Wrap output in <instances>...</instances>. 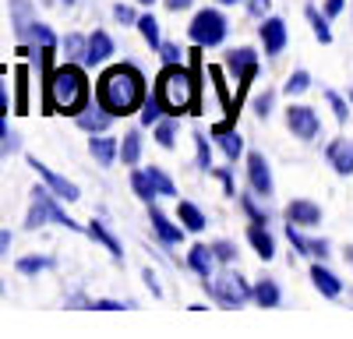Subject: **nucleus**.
I'll list each match as a JSON object with an SVG mask.
<instances>
[{
  "instance_id": "51",
  "label": "nucleus",
  "mask_w": 353,
  "mask_h": 339,
  "mask_svg": "<svg viewBox=\"0 0 353 339\" xmlns=\"http://www.w3.org/2000/svg\"><path fill=\"white\" fill-rule=\"evenodd\" d=\"M163 4H166V8H170V11L176 14V11H188V8L194 4V0H163Z\"/></svg>"
},
{
  "instance_id": "45",
  "label": "nucleus",
  "mask_w": 353,
  "mask_h": 339,
  "mask_svg": "<svg viewBox=\"0 0 353 339\" xmlns=\"http://www.w3.org/2000/svg\"><path fill=\"white\" fill-rule=\"evenodd\" d=\"M113 18L121 21V25H138V14H134V8H128V4H117V8H113Z\"/></svg>"
},
{
  "instance_id": "11",
  "label": "nucleus",
  "mask_w": 353,
  "mask_h": 339,
  "mask_svg": "<svg viewBox=\"0 0 353 339\" xmlns=\"http://www.w3.org/2000/svg\"><path fill=\"white\" fill-rule=\"evenodd\" d=\"M325 159H329V166L336 170L339 177H350V174H353V141H350V138H336V141H329Z\"/></svg>"
},
{
  "instance_id": "48",
  "label": "nucleus",
  "mask_w": 353,
  "mask_h": 339,
  "mask_svg": "<svg viewBox=\"0 0 353 339\" xmlns=\"http://www.w3.org/2000/svg\"><path fill=\"white\" fill-rule=\"evenodd\" d=\"M88 307H96V311H121V307H134V304H121V300H92Z\"/></svg>"
},
{
  "instance_id": "28",
  "label": "nucleus",
  "mask_w": 353,
  "mask_h": 339,
  "mask_svg": "<svg viewBox=\"0 0 353 339\" xmlns=\"http://www.w3.org/2000/svg\"><path fill=\"white\" fill-rule=\"evenodd\" d=\"M131 191L141 198L145 205H152L156 198H159V191L152 187V181H149V174H145V170H134V174H131Z\"/></svg>"
},
{
  "instance_id": "6",
  "label": "nucleus",
  "mask_w": 353,
  "mask_h": 339,
  "mask_svg": "<svg viewBox=\"0 0 353 339\" xmlns=\"http://www.w3.org/2000/svg\"><path fill=\"white\" fill-rule=\"evenodd\" d=\"M286 127L293 138H301V141H318L321 138V121H318V110L304 106V103H293L286 110Z\"/></svg>"
},
{
  "instance_id": "41",
  "label": "nucleus",
  "mask_w": 353,
  "mask_h": 339,
  "mask_svg": "<svg viewBox=\"0 0 353 339\" xmlns=\"http://www.w3.org/2000/svg\"><path fill=\"white\" fill-rule=\"evenodd\" d=\"M159 56H163V64H181L184 61V50L176 46V43H159Z\"/></svg>"
},
{
  "instance_id": "58",
  "label": "nucleus",
  "mask_w": 353,
  "mask_h": 339,
  "mask_svg": "<svg viewBox=\"0 0 353 339\" xmlns=\"http://www.w3.org/2000/svg\"><path fill=\"white\" fill-rule=\"evenodd\" d=\"M346 258H350V262H353V247H346Z\"/></svg>"
},
{
  "instance_id": "3",
  "label": "nucleus",
  "mask_w": 353,
  "mask_h": 339,
  "mask_svg": "<svg viewBox=\"0 0 353 339\" xmlns=\"http://www.w3.org/2000/svg\"><path fill=\"white\" fill-rule=\"evenodd\" d=\"M156 96L170 117L191 113V110H198V78L191 71H184L181 64H166L156 78Z\"/></svg>"
},
{
  "instance_id": "37",
  "label": "nucleus",
  "mask_w": 353,
  "mask_h": 339,
  "mask_svg": "<svg viewBox=\"0 0 353 339\" xmlns=\"http://www.w3.org/2000/svg\"><path fill=\"white\" fill-rule=\"evenodd\" d=\"M307 89H311V74H307V71H293V74L286 78V85H283L286 96H301V92H307Z\"/></svg>"
},
{
  "instance_id": "53",
  "label": "nucleus",
  "mask_w": 353,
  "mask_h": 339,
  "mask_svg": "<svg viewBox=\"0 0 353 339\" xmlns=\"http://www.w3.org/2000/svg\"><path fill=\"white\" fill-rule=\"evenodd\" d=\"M141 279H145V282H149V290H152L156 297H163V290H159V282H156V276H152L149 269H145V272H141Z\"/></svg>"
},
{
  "instance_id": "9",
  "label": "nucleus",
  "mask_w": 353,
  "mask_h": 339,
  "mask_svg": "<svg viewBox=\"0 0 353 339\" xmlns=\"http://www.w3.org/2000/svg\"><path fill=\"white\" fill-rule=\"evenodd\" d=\"M258 36H261V50H265V56H279V53L286 50V21L265 14L261 25H258Z\"/></svg>"
},
{
  "instance_id": "36",
  "label": "nucleus",
  "mask_w": 353,
  "mask_h": 339,
  "mask_svg": "<svg viewBox=\"0 0 353 339\" xmlns=\"http://www.w3.org/2000/svg\"><path fill=\"white\" fill-rule=\"evenodd\" d=\"M156 141H159L163 149H173L176 145V117H170V113H166V121L156 124Z\"/></svg>"
},
{
  "instance_id": "31",
  "label": "nucleus",
  "mask_w": 353,
  "mask_h": 339,
  "mask_svg": "<svg viewBox=\"0 0 353 339\" xmlns=\"http://www.w3.org/2000/svg\"><path fill=\"white\" fill-rule=\"evenodd\" d=\"M46 205H50V219L53 223H61V226H68V230H81V223H74L68 212H64V205L61 202H57V194L46 187Z\"/></svg>"
},
{
  "instance_id": "42",
  "label": "nucleus",
  "mask_w": 353,
  "mask_h": 339,
  "mask_svg": "<svg viewBox=\"0 0 353 339\" xmlns=\"http://www.w3.org/2000/svg\"><path fill=\"white\" fill-rule=\"evenodd\" d=\"M212 254H216V262H233V258H237V247H233L230 240H216Z\"/></svg>"
},
{
  "instance_id": "13",
  "label": "nucleus",
  "mask_w": 353,
  "mask_h": 339,
  "mask_svg": "<svg viewBox=\"0 0 353 339\" xmlns=\"http://www.w3.org/2000/svg\"><path fill=\"white\" fill-rule=\"evenodd\" d=\"M11 25H14L18 43H25L28 32H32V25H36V4L32 0H11Z\"/></svg>"
},
{
  "instance_id": "39",
  "label": "nucleus",
  "mask_w": 353,
  "mask_h": 339,
  "mask_svg": "<svg viewBox=\"0 0 353 339\" xmlns=\"http://www.w3.org/2000/svg\"><path fill=\"white\" fill-rule=\"evenodd\" d=\"M241 209L251 216V223H269V216H265V212L258 209V202H254V191H251V194H241Z\"/></svg>"
},
{
  "instance_id": "4",
  "label": "nucleus",
  "mask_w": 353,
  "mask_h": 339,
  "mask_svg": "<svg viewBox=\"0 0 353 339\" xmlns=\"http://www.w3.org/2000/svg\"><path fill=\"white\" fill-rule=\"evenodd\" d=\"M226 32H230V25H226L223 11H216V8L198 11L188 25V36H191L194 46H219L226 39Z\"/></svg>"
},
{
  "instance_id": "29",
  "label": "nucleus",
  "mask_w": 353,
  "mask_h": 339,
  "mask_svg": "<svg viewBox=\"0 0 353 339\" xmlns=\"http://www.w3.org/2000/svg\"><path fill=\"white\" fill-rule=\"evenodd\" d=\"M163 113H166V110H163V103H159V96L152 92L149 99H145V103H141V110H138V117H141V124H145V127H156V124L163 121Z\"/></svg>"
},
{
  "instance_id": "27",
  "label": "nucleus",
  "mask_w": 353,
  "mask_h": 339,
  "mask_svg": "<svg viewBox=\"0 0 353 339\" xmlns=\"http://www.w3.org/2000/svg\"><path fill=\"white\" fill-rule=\"evenodd\" d=\"M141 159V131H128L121 138V163L124 166H138Z\"/></svg>"
},
{
  "instance_id": "32",
  "label": "nucleus",
  "mask_w": 353,
  "mask_h": 339,
  "mask_svg": "<svg viewBox=\"0 0 353 339\" xmlns=\"http://www.w3.org/2000/svg\"><path fill=\"white\" fill-rule=\"evenodd\" d=\"M85 46H88V36H78V32L64 36V43H61L64 61H85Z\"/></svg>"
},
{
  "instance_id": "23",
  "label": "nucleus",
  "mask_w": 353,
  "mask_h": 339,
  "mask_svg": "<svg viewBox=\"0 0 353 339\" xmlns=\"http://www.w3.org/2000/svg\"><path fill=\"white\" fill-rule=\"evenodd\" d=\"M50 219V205H46V187H32V205L25 216V230H39Z\"/></svg>"
},
{
  "instance_id": "54",
  "label": "nucleus",
  "mask_w": 353,
  "mask_h": 339,
  "mask_svg": "<svg viewBox=\"0 0 353 339\" xmlns=\"http://www.w3.org/2000/svg\"><path fill=\"white\" fill-rule=\"evenodd\" d=\"M8 247H11V230H0V258L8 254Z\"/></svg>"
},
{
  "instance_id": "40",
  "label": "nucleus",
  "mask_w": 353,
  "mask_h": 339,
  "mask_svg": "<svg viewBox=\"0 0 353 339\" xmlns=\"http://www.w3.org/2000/svg\"><path fill=\"white\" fill-rule=\"evenodd\" d=\"M325 99H329V106H332V113H336V121L346 124V117H350V103H346L339 92H325Z\"/></svg>"
},
{
  "instance_id": "26",
  "label": "nucleus",
  "mask_w": 353,
  "mask_h": 339,
  "mask_svg": "<svg viewBox=\"0 0 353 339\" xmlns=\"http://www.w3.org/2000/svg\"><path fill=\"white\" fill-rule=\"evenodd\" d=\"M304 14H307V21H311V28H314L318 43H321V46H329V43H332V28H329V21H332V18H329L325 11H318L314 4H307V8H304Z\"/></svg>"
},
{
  "instance_id": "5",
  "label": "nucleus",
  "mask_w": 353,
  "mask_h": 339,
  "mask_svg": "<svg viewBox=\"0 0 353 339\" xmlns=\"http://www.w3.org/2000/svg\"><path fill=\"white\" fill-rule=\"evenodd\" d=\"M209 294H212L223 307H244V304L254 297L251 287H248V279L237 276V272H223L212 287H209Z\"/></svg>"
},
{
  "instance_id": "55",
  "label": "nucleus",
  "mask_w": 353,
  "mask_h": 339,
  "mask_svg": "<svg viewBox=\"0 0 353 339\" xmlns=\"http://www.w3.org/2000/svg\"><path fill=\"white\" fill-rule=\"evenodd\" d=\"M43 4H50V8H74V0H43Z\"/></svg>"
},
{
  "instance_id": "19",
  "label": "nucleus",
  "mask_w": 353,
  "mask_h": 339,
  "mask_svg": "<svg viewBox=\"0 0 353 339\" xmlns=\"http://www.w3.org/2000/svg\"><path fill=\"white\" fill-rule=\"evenodd\" d=\"M311 282H314V290H318L321 297H329V300H336V297L343 294V279H339L332 269H325V265H314V269H311Z\"/></svg>"
},
{
  "instance_id": "60",
  "label": "nucleus",
  "mask_w": 353,
  "mask_h": 339,
  "mask_svg": "<svg viewBox=\"0 0 353 339\" xmlns=\"http://www.w3.org/2000/svg\"><path fill=\"white\" fill-rule=\"evenodd\" d=\"M350 103H353V89H350Z\"/></svg>"
},
{
  "instance_id": "47",
  "label": "nucleus",
  "mask_w": 353,
  "mask_h": 339,
  "mask_svg": "<svg viewBox=\"0 0 353 339\" xmlns=\"http://www.w3.org/2000/svg\"><path fill=\"white\" fill-rule=\"evenodd\" d=\"M8 106H11V99H8V81H4V68H0V117H8Z\"/></svg>"
},
{
  "instance_id": "30",
  "label": "nucleus",
  "mask_w": 353,
  "mask_h": 339,
  "mask_svg": "<svg viewBox=\"0 0 353 339\" xmlns=\"http://www.w3.org/2000/svg\"><path fill=\"white\" fill-rule=\"evenodd\" d=\"M53 269V258H46V254H25V258H18V272L21 276H39Z\"/></svg>"
},
{
  "instance_id": "35",
  "label": "nucleus",
  "mask_w": 353,
  "mask_h": 339,
  "mask_svg": "<svg viewBox=\"0 0 353 339\" xmlns=\"http://www.w3.org/2000/svg\"><path fill=\"white\" fill-rule=\"evenodd\" d=\"M145 174H149V181H152V187H156L159 194H166V198H176V184L170 181V174H166V170H159V166H149Z\"/></svg>"
},
{
  "instance_id": "50",
  "label": "nucleus",
  "mask_w": 353,
  "mask_h": 339,
  "mask_svg": "<svg viewBox=\"0 0 353 339\" xmlns=\"http://www.w3.org/2000/svg\"><path fill=\"white\" fill-rule=\"evenodd\" d=\"M329 254V240H311V258H325Z\"/></svg>"
},
{
  "instance_id": "10",
  "label": "nucleus",
  "mask_w": 353,
  "mask_h": 339,
  "mask_svg": "<svg viewBox=\"0 0 353 339\" xmlns=\"http://www.w3.org/2000/svg\"><path fill=\"white\" fill-rule=\"evenodd\" d=\"M248 181H251V191L269 198L276 191L272 184V170H269V159H265L261 152H248Z\"/></svg>"
},
{
  "instance_id": "56",
  "label": "nucleus",
  "mask_w": 353,
  "mask_h": 339,
  "mask_svg": "<svg viewBox=\"0 0 353 339\" xmlns=\"http://www.w3.org/2000/svg\"><path fill=\"white\" fill-rule=\"evenodd\" d=\"M8 134H11V131H8V121L0 117V138H8Z\"/></svg>"
},
{
  "instance_id": "16",
  "label": "nucleus",
  "mask_w": 353,
  "mask_h": 339,
  "mask_svg": "<svg viewBox=\"0 0 353 339\" xmlns=\"http://www.w3.org/2000/svg\"><path fill=\"white\" fill-rule=\"evenodd\" d=\"M110 56H113V39L103 32V28H96V32L88 36V46H85V61H81V64H88V68H92V64H103V61H110Z\"/></svg>"
},
{
  "instance_id": "43",
  "label": "nucleus",
  "mask_w": 353,
  "mask_h": 339,
  "mask_svg": "<svg viewBox=\"0 0 353 339\" xmlns=\"http://www.w3.org/2000/svg\"><path fill=\"white\" fill-rule=\"evenodd\" d=\"M272 103H276V92H261V96L254 99V113H258L261 121H265V117H269V113H272Z\"/></svg>"
},
{
  "instance_id": "61",
  "label": "nucleus",
  "mask_w": 353,
  "mask_h": 339,
  "mask_svg": "<svg viewBox=\"0 0 353 339\" xmlns=\"http://www.w3.org/2000/svg\"><path fill=\"white\" fill-rule=\"evenodd\" d=\"M0 294H4V282H0Z\"/></svg>"
},
{
  "instance_id": "38",
  "label": "nucleus",
  "mask_w": 353,
  "mask_h": 339,
  "mask_svg": "<svg viewBox=\"0 0 353 339\" xmlns=\"http://www.w3.org/2000/svg\"><path fill=\"white\" fill-rule=\"evenodd\" d=\"M194 149H198V166L209 174L212 170V149H209V141H205V131H194Z\"/></svg>"
},
{
  "instance_id": "1",
  "label": "nucleus",
  "mask_w": 353,
  "mask_h": 339,
  "mask_svg": "<svg viewBox=\"0 0 353 339\" xmlns=\"http://www.w3.org/2000/svg\"><path fill=\"white\" fill-rule=\"evenodd\" d=\"M96 103L113 113V117H128L138 113L145 103V74L134 64H113L96 81Z\"/></svg>"
},
{
  "instance_id": "52",
  "label": "nucleus",
  "mask_w": 353,
  "mask_h": 339,
  "mask_svg": "<svg viewBox=\"0 0 353 339\" xmlns=\"http://www.w3.org/2000/svg\"><path fill=\"white\" fill-rule=\"evenodd\" d=\"M343 8H346V0H325V14H329V18H336Z\"/></svg>"
},
{
  "instance_id": "17",
  "label": "nucleus",
  "mask_w": 353,
  "mask_h": 339,
  "mask_svg": "<svg viewBox=\"0 0 353 339\" xmlns=\"http://www.w3.org/2000/svg\"><path fill=\"white\" fill-rule=\"evenodd\" d=\"M88 152H92V159L99 166H113V159L121 156V141L106 138V134H92V138H88Z\"/></svg>"
},
{
  "instance_id": "46",
  "label": "nucleus",
  "mask_w": 353,
  "mask_h": 339,
  "mask_svg": "<svg viewBox=\"0 0 353 339\" xmlns=\"http://www.w3.org/2000/svg\"><path fill=\"white\" fill-rule=\"evenodd\" d=\"M244 4H248V14L251 18H265V14H269V8H272V0H244Z\"/></svg>"
},
{
  "instance_id": "34",
  "label": "nucleus",
  "mask_w": 353,
  "mask_h": 339,
  "mask_svg": "<svg viewBox=\"0 0 353 339\" xmlns=\"http://www.w3.org/2000/svg\"><path fill=\"white\" fill-rule=\"evenodd\" d=\"M14 89H18L14 110H18V113H28V68H25V64L14 71Z\"/></svg>"
},
{
  "instance_id": "25",
  "label": "nucleus",
  "mask_w": 353,
  "mask_h": 339,
  "mask_svg": "<svg viewBox=\"0 0 353 339\" xmlns=\"http://www.w3.org/2000/svg\"><path fill=\"white\" fill-rule=\"evenodd\" d=\"M176 219H181L184 230H191V234H201L205 226H209V219H205V212L194 202H176Z\"/></svg>"
},
{
  "instance_id": "22",
  "label": "nucleus",
  "mask_w": 353,
  "mask_h": 339,
  "mask_svg": "<svg viewBox=\"0 0 353 339\" xmlns=\"http://www.w3.org/2000/svg\"><path fill=\"white\" fill-rule=\"evenodd\" d=\"M251 294H254V304L258 307H279V300H283V290H279V282L272 276H261L254 287H251Z\"/></svg>"
},
{
  "instance_id": "21",
  "label": "nucleus",
  "mask_w": 353,
  "mask_h": 339,
  "mask_svg": "<svg viewBox=\"0 0 353 339\" xmlns=\"http://www.w3.org/2000/svg\"><path fill=\"white\" fill-rule=\"evenodd\" d=\"M212 134H216V141H219V149H223V156L233 163V159H241V152H244V138L233 131L230 124H216L212 127Z\"/></svg>"
},
{
  "instance_id": "59",
  "label": "nucleus",
  "mask_w": 353,
  "mask_h": 339,
  "mask_svg": "<svg viewBox=\"0 0 353 339\" xmlns=\"http://www.w3.org/2000/svg\"><path fill=\"white\" fill-rule=\"evenodd\" d=\"M138 4H156V0H138Z\"/></svg>"
},
{
  "instance_id": "44",
  "label": "nucleus",
  "mask_w": 353,
  "mask_h": 339,
  "mask_svg": "<svg viewBox=\"0 0 353 339\" xmlns=\"http://www.w3.org/2000/svg\"><path fill=\"white\" fill-rule=\"evenodd\" d=\"M209 174H216V177L223 181V187H226V194H230V198L237 194V184H233V170H226V166H212Z\"/></svg>"
},
{
  "instance_id": "7",
  "label": "nucleus",
  "mask_w": 353,
  "mask_h": 339,
  "mask_svg": "<svg viewBox=\"0 0 353 339\" xmlns=\"http://www.w3.org/2000/svg\"><path fill=\"white\" fill-rule=\"evenodd\" d=\"M226 71L237 78V89H241V96H244L248 85H251V78H254V71H258V53H254L251 46L230 50V53H226Z\"/></svg>"
},
{
  "instance_id": "2",
  "label": "nucleus",
  "mask_w": 353,
  "mask_h": 339,
  "mask_svg": "<svg viewBox=\"0 0 353 339\" xmlns=\"http://www.w3.org/2000/svg\"><path fill=\"white\" fill-rule=\"evenodd\" d=\"M88 78L81 64H61L53 68L46 96H43V113H68V117H78V113L88 106Z\"/></svg>"
},
{
  "instance_id": "15",
  "label": "nucleus",
  "mask_w": 353,
  "mask_h": 339,
  "mask_svg": "<svg viewBox=\"0 0 353 339\" xmlns=\"http://www.w3.org/2000/svg\"><path fill=\"white\" fill-rule=\"evenodd\" d=\"M113 121H117V117H113V113H106L99 103H96V106H85L78 117H74V124H78L81 131H88V134H103Z\"/></svg>"
},
{
  "instance_id": "57",
  "label": "nucleus",
  "mask_w": 353,
  "mask_h": 339,
  "mask_svg": "<svg viewBox=\"0 0 353 339\" xmlns=\"http://www.w3.org/2000/svg\"><path fill=\"white\" fill-rule=\"evenodd\" d=\"M216 4H223V8H230V4H244V0H216Z\"/></svg>"
},
{
  "instance_id": "33",
  "label": "nucleus",
  "mask_w": 353,
  "mask_h": 339,
  "mask_svg": "<svg viewBox=\"0 0 353 339\" xmlns=\"http://www.w3.org/2000/svg\"><path fill=\"white\" fill-rule=\"evenodd\" d=\"M138 32H141V39L149 43L152 50H159L163 36H159V21H156L152 14H141V18H138Z\"/></svg>"
},
{
  "instance_id": "18",
  "label": "nucleus",
  "mask_w": 353,
  "mask_h": 339,
  "mask_svg": "<svg viewBox=\"0 0 353 339\" xmlns=\"http://www.w3.org/2000/svg\"><path fill=\"white\" fill-rule=\"evenodd\" d=\"M212 265H216V254H212V247H205V244H194L191 251H188V269L205 282V279H212Z\"/></svg>"
},
{
  "instance_id": "49",
  "label": "nucleus",
  "mask_w": 353,
  "mask_h": 339,
  "mask_svg": "<svg viewBox=\"0 0 353 339\" xmlns=\"http://www.w3.org/2000/svg\"><path fill=\"white\" fill-rule=\"evenodd\" d=\"M18 149V138L14 134H8V138H0V159H4V156H11Z\"/></svg>"
},
{
  "instance_id": "20",
  "label": "nucleus",
  "mask_w": 353,
  "mask_h": 339,
  "mask_svg": "<svg viewBox=\"0 0 353 339\" xmlns=\"http://www.w3.org/2000/svg\"><path fill=\"white\" fill-rule=\"evenodd\" d=\"M85 234L92 237V240H99V244L113 254V258H117V262H124V247H121V240H117V237L110 234V226H106L103 219H92V223L85 226Z\"/></svg>"
},
{
  "instance_id": "12",
  "label": "nucleus",
  "mask_w": 353,
  "mask_h": 339,
  "mask_svg": "<svg viewBox=\"0 0 353 339\" xmlns=\"http://www.w3.org/2000/svg\"><path fill=\"white\" fill-rule=\"evenodd\" d=\"M286 223L301 226V230H311V226L321 223V209L314 202H307V198H297V202L286 205Z\"/></svg>"
},
{
  "instance_id": "24",
  "label": "nucleus",
  "mask_w": 353,
  "mask_h": 339,
  "mask_svg": "<svg viewBox=\"0 0 353 339\" xmlns=\"http://www.w3.org/2000/svg\"><path fill=\"white\" fill-rule=\"evenodd\" d=\"M248 240H251V247L258 251L261 262H269L272 254H276V240H272L269 230H265V223H251V226H248Z\"/></svg>"
},
{
  "instance_id": "14",
  "label": "nucleus",
  "mask_w": 353,
  "mask_h": 339,
  "mask_svg": "<svg viewBox=\"0 0 353 339\" xmlns=\"http://www.w3.org/2000/svg\"><path fill=\"white\" fill-rule=\"evenodd\" d=\"M149 223H152V230H156V237L163 240V244H181L184 240V226H176V223H170V216L166 212H159L156 205H149Z\"/></svg>"
},
{
  "instance_id": "8",
  "label": "nucleus",
  "mask_w": 353,
  "mask_h": 339,
  "mask_svg": "<svg viewBox=\"0 0 353 339\" xmlns=\"http://www.w3.org/2000/svg\"><path fill=\"white\" fill-rule=\"evenodd\" d=\"M28 166H32L36 170V174L43 177V184L57 194V198H61V202H78V198H81V191H78V184L74 181H68L64 174H57V170H50L46 163H39L36 156H28Z\"/></svg>"
}]
</instances>
